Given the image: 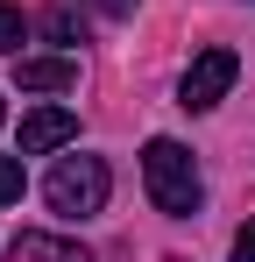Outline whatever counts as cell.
Returning <instances> with one entry per match:
<instances>
[{
    "mask_svg": "<svg viewBox=\"0 0 255 262\" xmlns=\"http://www.w3.org/2000/svg\"><path fill=\"white\" fill-rule=\"evenodd\" d=\"M142 184H149L156 213H170V220H192L199 206H206V177H199V163H192V149L170 142V135H156V142L142 149Z\"/></svg>",
    "mask_w": 255,
    "mask_h": 262,
    "instance_id": "6da1fadb",
    "label": "cell"
},
{
    "mask_svg": "<svg viewBox=\"0 0 255 262\" xmlns=\"http://www.w3.org/2000/svg\"><path fill=\"white\" fill-rule=\"evenodd\" d=\"M107 191H114V177H107V163H99V156H64V163L50 170V184H42L50 213H64V220L107 213Z\"/></svg>",
    "mask_w": 255,
    "mask_h": 262,
    "instance_id": "7a4b0ae2",
    "label": "cell"
},
{
    "mask_svg": "<svg viewBox=\"0 0 255 262\" xmlns=\"http://www.w3.org/2000/svg\"><path fill=\"white\" fill-rule=\"evenodd\" d=\"M234 78H241V57H234V50H220V43L199 50V57H192V71H184V85H177V106H184V114H206V106L227 99Z\"/></svg>",
    "mask_w": 255,
    "mask_h": 262,
    "instance_id": "3957f363",
    "label": "cell"
},
{
    "mask_svg": "<svg viewBox=\"0 0 255 262\" xmlns=\"http://www.w3.org/2000/svg\"><path fill=\"white\" fill-rule=\"evenodd\" d=\"M64 142H78V114H71V106L22 114V156H50V149H64Z\"/></svg>",
    "mask_w": 255,
    "mask_h": 262,
    "instance_id": "277c9868",
    "label": "cell"
},
{
    "mask_svg": "<svg viewBox=\"0 0 255 262\" xmlns=\"http://www.w3.org/2000/svg\"><path fill=\"white\" fill-rule=\"evenodd\" d=\"M14 85L22 92H71L78 85V57H22L14 64Z\"/></svg>",
    "mask_w": 255,
    "mask_h": 262,
    "instance_id": "5b68a950",
    "label": "cell"
},
{
    "mask_svg": "<svg viewBox=\"0 0 255 262\" xmlns=\"http://www.w3.org/2000/svg\"><path fill=\"white\" fill-rule=\"evenodd\" d=\"M7 262H92V255H85L78 241H64V234H22L7 248Z\"/></svg>",
    "mask_w": 255,
    "mask_h": 262,
    "instance_id": "8992f818",
    "label": "cell"
},
{
    "mask_svg": "<svg viewBox=\"0 0 255 262\" xmlns=\"http://www.w3.org/2000/svg\"><path fill=\"white\" fill-rule=\"evenodd\" d=\"M22 43H29V21H22V7L0 0V50H22Z\"/></svg>",
    "mask_w": 255,
    "mask_h": 262,
    "instance_id": "52a82bcc",
    "label": "cell"
},
{
    "mask_svg": "<svg viewBox=\"0 0 255 262\" xmlns=\"http://www.w3.org/2000/svg\"><path fill=\"white\" fill-rule=\"evenodd\" d=\"M22 191H29V177H22V163H14V156H0V206H14Z\"/></svg>",
    "mask_w": 255,
    "mask_h": 262,
    "instance_id": "ba28073f",
    "label": "cell"
},
{
    "mask_svg": "<svg viewBox=\"0 0 255 262\" xmlns=\"http://www.w3.org/2000/svg\"><path fill=\"white\" fill-rule=\"evenodd\" d=\"M50 36H57V43H85V29L71 21V7H57V14H50Z\"/></svg>",
    "mask_w": 255,
    "mask_h": 262,
    "instance_id": "9c48e42d",
    "label": "cell"
},
{
    "mask_svg": "<svg viewBox=\"0 0 255 262\" xmlns=\"http://www.w3.org/2000/svg\"><path fill=\"white\" fill-rule=\"evenodd\" d=\"M234 262H255V213H248V227L234 234Z\"/></svg>",
    "mask_w": 255,
    "mask_h": 262,
    "instance_id": "30bf717a",
    "label": "cell"
},
{
    "mask_svg": "<svg viewBox=\"0 0 255 262\" xmlns=\"http://www.w3.org/2000/svg\"><path fill=\"white\" fill-rule=\"evenodd\" d=\"M85 7H99L107 21H128V14H135V0H85Z\"/></svg>",
    "mask_w": 255,
    "mask_h": 262,
    "instance_id": "8fae6325",
    "label": "cell"
},
{
    "mask_svg": "<svg viewBox=\"0 0 255 262\" xmlns=\"http://www.w3.org/2000/svg\"><path fill=\"white\" fill-rule=\"evenodd\" d=\"M0 121H7V106H0Z\"/></svg>",
    "mask_w": 255,
    "mask_h": 262,
    "instance_id": "7c38bea8",
    "label": "cell"
}]
</instances>
